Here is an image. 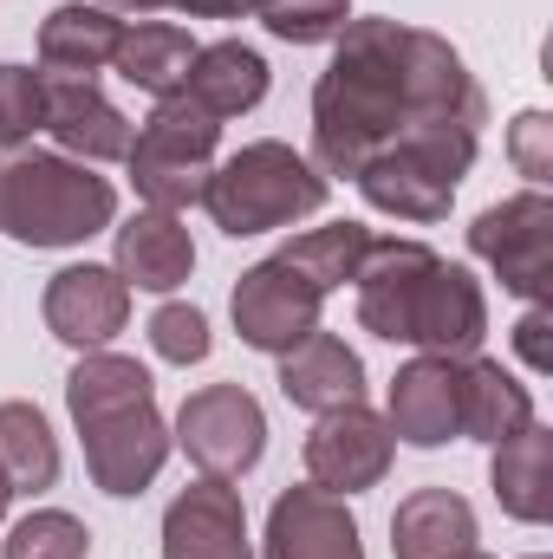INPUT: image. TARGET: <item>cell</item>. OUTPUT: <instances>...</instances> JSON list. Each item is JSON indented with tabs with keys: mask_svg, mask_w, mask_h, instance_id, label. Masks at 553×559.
Wrapping results in <instances>:
<instances>
[{
	"mask_svg": "<svg viewBox=\"0 0 553 559\" xmlns=\"http://www.w3.org/2000/svg\"><path fill=\"white\" fill-rule=\"evenodd\" d=\"M332 66L313 85V169L358 176L378 150L423 124H489V98L443 33L398 20H352L332 39Z\"/></svg>",
	"mask_w": 553,
	"mask_h": 559,
	"instance_id": "cell-1",
	"label": "cell"
},
{
	"mask_svg": "<svg viewBox=\"0 0 553 559\" xmlns=\"http://www.w3.org/2000/svg\"><path fill=\"white\" fill-rule=\"evenodd\" d=\"M358 325L385 345H416L430 358H475L489 338V299L469 267L423 241H378L358 261Z\"/></svg>",
	"mask_w": 553,
	"mask_h": 559,
	"instance_id": "cell-2",
	"label": "cell"
},
{
	"mask_svg": "<svg viewBox=\"0 0 553 559\" xmlns=\"http://www.w3.org/2000/svg\"><path fill=\"white\" fill-rule=\"evenodd\" d=\"M118 222V189L72 156L7 150L0 156V235L20 248H79Z\"/></svg>",
	"mask_w": 553,
	"mask_h": 559,
	"instance_id": "cell-3",
	"label": "cell"
},
{
	"mask_svg": "<svg viewBox=\"0 0 553 559\" xmlns=\"http://www.w3.org/2000/svg\"><path fill=\"white\" fill-rule=\"evenodd\" d=\"M332 195V182L293 150V143H242L222 169H209V189H202V209L215 215L222 235L248 241V235H274L293 228L306 215H319Z\"/></svg>",
	"mask_w": 553,
	"mask_h": 559,
	"instance_id": "cell-4",
	"label": "cell"
},
{
	"mask_svg": "<svg viewBox=\"0 0 553 559\" xmlns=\"http://www.w3.org/2000/svg\"><path fill=\"white\" fill-rule=\"evenodd\" d=\"M475 143H482V131H469V124H423L411 138H398L391 150H378L352 182L378 215L430 228V222L449 215L456 182L475 169Z\"/></svg>",
	"mask_w": 553,
	"mask_h": 559,
	"instance_id": "cell-5",
	"label": "cell"
},
{
	"mask_svg": "<svg viewBox=\"0 0 553 559\" xmlns=\"http://www.w3.org/2000/svg\"><path fill=\"white\" fill-rule=\"evenodd\" d=\"M215 143H222V118H209L189 92L156 98V111L143 118V131L125 150V169H131L143 209H169V215L196 209L215 169Z\"/></svg>",
	"mask_w": 553,
	"mask_h": 559,
	"instance_id": "cell-6",
	"label": "cell"
},
{
	"mask_svg": "<svg viewBox=\"0 0 553 559\" xmlns=\"http://www.w3.org/2000/svg\"><path fill=\"white\" fill-rule=\"evenodd\" d=\"M169 442L215 481H242L261 449H268V411L255 404L248 384H202L183 397V411L169 423Z\"/></svg>",
	"mask_w": 553,
	"mask_h": 559,
	"instance_id": "cell-7",
	"label": "cell"
},
{
	"mask_svg": "<svg viewBox=\"0 0 553 559\" xmlns=\"http://www.w3.org/2000/svg\"><path fill=\"white\" fill-rule=\"evenodd\" d=\"M469 254L489 261L495 280L515 299L548 306L553 299V202L541 189H528V195H508V202L482 209L469 222Z\"/></svg>",
	"mask_w": 553,
	"mask_h": 559,
	"instance_id": "cell-8",
	"label": "cell"
},
{
	"mask_svg": "<svg viewBox=\"0 0 553 559\" xmlns=\"http://www.w3.org/2000/svg\"><path fill=\"white\" fill-rule=\"evenodd\" d=\"M228 312H235L242 345H255V352H268V358H286L299 338H313V332H319L326 293H319L306 274H293V267L274 254V261H255L248 274L235 280Z\"/></svg>",
	"mask_w": 553,
	"mask_h": 559,
	"instance_id": "cell-9",
	"label": "cell"
},
{
	"mask_svg": "<svg viewBox=\"0 0 553 559\" xmlns=\"http://www.w3.org/2000/svg\"><path fill=\"white\" fill-rule=\"evenodd\" d=\"M391 455H398V436L391 423L372 417L365 404H345V411H326L306 436V481L326 488V495H365L391 475Z\"/></svg>",
	"mask_w": 553,
	"mask_h": 559,
	"instance_id": "cell-10",
	"label": "cell"
},
{
	"mask_svg": "<svg viewBox=\"0 0 553 559\" xmlns=\"http://www.w3.org/2000/svg\"><path fill=\"white\" fill-rule=\"evenodd\" d=\"M79 436H85V468H92V481H98L105 495H118V501L143 495V488L163 475L169 449H176V442H169V423L156 417V397L79 423Z\"/></svg>",
	"mask_w": 553,
	"mask_h": 559,
	"instance_id": "cell-11",
	"label": "cell"
},
{
	"mask_svg": "<svg viewBox=\"0 0 553 559\" xmlns=\"http://www.w3.org/2000/svg\"><path fill=\"white\" fill-rule=\"evenodd\" d=\"M39 312H46V332H52L59 345H72V352H105V345L125 332V319H131V286L118 280V267L79 261V267H59V274L46 280Z\"/></svg>",
	"mask_w": 553,
	"mask_h": 559,
	"instance_id": "cell-12",
	"label": "cell"
},
{
	"mask_svg": "<svg viewBox=\"0 0 553 559\" xmlns=\"http://www.w3.org/2000/svg\"><path fill=\"white\" fill-rule=\"evenodd\" d=\"M163 559H255L248 540V508L235 481H189L163 508Z\"/></svg>",
	"mask_w": 553,
	"mask_h": 559,
	"instance_id": "cell-13",
	"label": "cell"
},
{
	"mask_svg": "<svg viewBox=\"0 0 553 559\" xmlns=\"http://www.w3.org/2000/svg\"><path fill=\"white\" fill-rule=\"evenodd\" d=\"M268 559H365L358 540V521L345 508V495H326V488H286L274 508H268Z\"/></svg>",
	"mask_w": 553,
	"mask_h": 559,
	"instance_id": "cell-14",
	"label": "cell"
},
{
	"mask_svg": "<svg viewBox=\"0 0 553 559\" xmlns=\"http://www.w3.org/2000/svg\"><path fill=\"white\" fill-rule=\"evenodd\" d=\"M39 79H46V131L59 143V156H72V163H125L138 131L98 92V79H52V72H39Z\"/></svg>",
	"mask_w": 553,
	"mask_h": 559,
	"instance_id": "cell-15",
	"label": "cell"
},
{
	"mask_svg": "<svg viewBox=\"0 0 553 559\" xmlns=\"http://www.w3.org/2000/svg\"><path fill=\"white\" fill-rule=\"evenodd\" d=\"M456 378H462V358L416 352L411 365L391 378V404H385L391 436L411 442V449H443L449 436H462V423H456Z\"/></svg>",
	"mask_w": 553,
	"mask_h": 559,
	"instance_id": "cell-16",
	"label": "cell"
},
{
	"mask_svg": "<svg viewBox=\"0 0 553 559\" xmlns=\"http://www.w3.org/2000/svg\"><path fill=\"white\" fill-rule=\"evenodd\" d=\"M280 397L293 411H313V417L365 404V358L339 332H313L280 358Z\"/></svg>",
	"mask_w": 553,
	"mask_h": 559,
	"instance_id": "cell-17",
	"label": "cell"
},
{
	"mask_svg": "<svg viewBox=\"0 0 553 559\" xmlns=\"http://www.w3.org/2000/svg\"><path fill=\"white\" fill-rule=\"evenodd\" d=\"M118 280L138 286V293H176L183 280L196 274V241L183 228V215L169 209H138L125 228H118Z\"/></svg>",
	"mask_w": 553,
	"mask_h": 559,
	"instance_id": "cell-18",
	"label": "cell"
},
{
	"mask_svg": "<svg viewBox=\"0 0 553 559\" xmlns=\"http://www.w3.org/2000/svg\"><path fill=\"white\" fill-rule=\"evenodd\" d=\"M118 39H125V20L98 0H66L46 13L39 26V66L52 79H98L111 59H118Z\"/></svg>",
	"mask_w": 553,
	"mask_h": 559,
	"instance_id": "cell-19",
	"label": "cell"
},
{
	"mask_svg": "<svg viewBox=\"0 0 553 559\" xmlns=\"http://www.w3.org/2000/svg\"><path fill=\"white\" fill-rule=\"evenodd\" d=\"M456 423L462 436L475 442H508L534 423V397L515 371H502L495 358H462V378H456Z\"/></svg>",
	"mask_w": 553,
	"mask_h": 559,
	"instance_id": "cell-20",
	"label": "cell"
},
{
	"mask_svg": "<svg viewBox=\"0 0 553 559\" xmlns=\"http://www.w3.org/2000/svg\"><path fill=\"white\" fill-rule=\"evenodd\" d=\"M489 488H495L502 514H515V521H528V527H548L553 521V429L528 423L521 436L495 442Z\"/></svg>",
	"mask_w": 553,
	"mask_h": 559,
	"instance_id": "cell-21",
	"label": "cell"
},
{
	"mask_svg": "<svg viewBox=\"0 0 553 559\" xmlns=\"http://www.w3.org/2000/svg\"><path fill=\"white\" fill-rule=\"evenodd\" d=\"M475 547V508L456 488H416L391 514V554L398 559H456Z\"/></svg>",
	"mask_w": 553,
	"mask_h": 559,
	"instance_id": "cell-22",
	"label": "cell"
},
{
	"mask_svg": "<svg viewBox=\"0 0 553 559\" xmlns=\"http://www.w3.org/2000/svg\"><path fill=\"white\" fill-rule=\"evenodd\" d=\"M183 92L209 111V118H242L268 98V59L242 39H215V46H196V66L183 79Z\"/></svg>",
	"mask_w": 553,
	"mask_h": 559,
	"instance_id": "cell-23",
	"label": "cell"
},
{
	"mask_svg": "<svg viewBox=\"0 0 553 559\" xmlns=\"http://www.w3.org/2000/svg\"><path fill=\"white\" fill-rule=\"evenodd\" d=\"M111 66H118L125 85H138L150 98H169V92H183V79L196 66V39L176 20H138V26H125Z\"/></svg>",
	"mask_w": 553,
	"mask_h": 559,
	"instance_id": "cell-24",
	"label": "cell"
},
{
	"mask_svg": "<svg viewBox=\"0 0 553 559\" xmlns=\"http://www.w3.org/2000/svg\"><path fill=\"white\" fill-rule=\"evenodd\" d=\"M0 468L13 495H46L59 481V436L39 404H0Z\"/></svg>",
	"mask_w": 553,
	"mask_h": 559,
	"instance_id": "cell-25",
	"label": "cell"
},
{
	"mask_svg": "<svg viewBox=\"0 0 553 559\" xmlns=\"http://www.w3.org/2000/svg\"><path fill=\"white\" fill-rule=\"evenodd\" d=\"M150 397H156L150 371H143L138 358H118V352H85L72 365V378H66L72 423H92V417H105V411H125V404H150Z\"/></svg>",
	"mask_w": 553,
	"mask_h": 559,
	"instance_id": "cell-26",
	"label": "cell"
},
{
	"mask_svg": "<svg viewBox=\"0 0 553 559\" xmlns=\"http://www.w3.org/2000/svg\"><path fill=\"white\" fill-rule=\"evenodd\" d=\"M372 248V228L365 222H326V228H306L280 248V261L293 274H306L319 293H339L345 280H358V261Z\"/></svg>",
	"mask_w": 553,
	"mask_h": 559,
	"instance_id": "cell-27",
	"label": "cell"
},
{
	"mask_svg": "<svg viewBox=\"0 0 553 559\" xmlns=\"http://www.w3.org/2000/svg\"><path fill=\"white\" fill-rule=\"evenodd\" d=\"M85 554H92V534H85V521L66 514V508H33V514L13 521L7 540H0V559H85Z\"/></svg>",
	"mask_w": 553,
	"mask_h": 559,
	"instance_id": "cell-28",
	"label": "cell"
},
{
	"mask_svg": "<svg viewBox=\"0 0 553 559\" xmlns=\"http://www.w3.org/2000/svg\"><path fill=\"white\" fill-rule=\"evenodd\" d=\"M261 26L286 46H332L352 26V0H268Z\"/></svg>",
	"mask_w": 553,
	"mask_h": 559,
	"instance_id": "cell-29",
	"label": "cell"
},
{
	"mask_svg": "<svg viewBox=\"0 0 553 559\" xmlns=\"http://www.w3.org/2000/svg\"><path fill=\"white\" fill-rule=\"evenodd\" d=\"M46 131V79L33 66H0V150Z\"/></svg>",
	"mask_w": 553,
	"mask_h": 559,
	"instance_id": "cell-30",
	"label": "cell"
},
{
	"mask_svg": "<svg viewBox=\"0 0 553 559\" xmlns=\"http://www.w3.org/2000/svg\"><path fill=\"white\" fill-rule=\"evenodd\" d=\"M209 345H215V338H209V319H202L196 306H156V312H150V352H156V358H169V365L189 371V365L209 358Z\"/></svg>",
	"mask_w": 553,
	"mask_h": 559,
	"instance_id": "cell-31",
	"label": "cell"
},
{
	"mask_svg": "<svg viewBox=\"0 0 553 559\" xmlns=\"http://www.w3.org/2000/svg\"><path fill=\"white\" fill-rule=\"evenodd\" d=\"M508 156H515V169L541 189V182H553V124L548 111H521L515 118V131H508Z\"/></svg>",
	"mask_w": 553,
	"mask_h": 559,
	"instance_id": "cell-32",
	"label": "cell"
},
{
	"mask_svg": "<svg viewBox=\"0 0 553 559\" xmlns=\"http://www.w3.org/2000/svg\"><path fill=\"white\" fill-rule=\"evenodd\" d=\"M548 332H553V312H548V306H528V319L515 325V352L528 358V371H553V345H548Z\"/></svg>",
	"mask_w": 553,
	"mask_h": 559,
	"instance_id": "cell-33",
	"label": "cell"
},
{
	"mask_svg": "<svg viewBox=\"0 0 553 559\" xmlns=\"http://www.w3.org/2000/svg\"><path fill=\"white\" fill-rule=\"evenodd\" d=\"M169 7L189 20H242V13H261L268 0H169Z\"/></svg>",
	"mask_w": 553,
	"mask_h": 559,
	"instance_id": "cell-34",
	"label": "cell"
},
{
	"mask_svg": "<svg viewBox=\"0 0 553 559\" xmlns=\"http://www.w3.org/2000/svg\"><path fill=\"white\" fill-rule=\"evenodd\" d=\"M98 7H111V13H156V7H169V0H98Z\"/></svg>",
	"mask_w": 553,
	"mask_h": 559,
	"instance_id": "cell-35",
	"label": "cell"
},
{
	"mask_svg": "<svg viewBox=\"0 0 553 559\" xmlns=\"http://www.w3.org/2000/svg\"><path fill=\"white\" fill-rule=\"evenodd\" d=\"M7 501H13V481H7V468H0V521H7Z\"/></svg>",
	"mask_w": 553,
	"mask_h": 559,
	"instance_id": "cell-36",
	"label": "cell"
},
{
	"mask_svg": "<svg viewBox=\"0 0 553 559\" xmlns=\"http://www.w3.org/2000/svg\"><path fill=\"white\" fill-rule=\"evenodd\" d=\"M456 559H489V554H482V547H469V554H456Z\"/></svg>",
	"mask_w": 553,
	"mask_h": 559,
	"instance_id": "cell-37",
	"label": "cell"
},
{
	"mask_svg": "<svg viewBox=\"0 0 553 559\" xmlns=\"http://www.w3.org/2000/svg\"><path fill=\"white\" fill-rule=\"evenodd\" d=\"M534 559H548V554H534Z\"/></svg>",
	"mask_w": 553,
	"mask_h": 559,
	"instance_id": "cell-38",
	"label": "cell"
}]
</instances>
